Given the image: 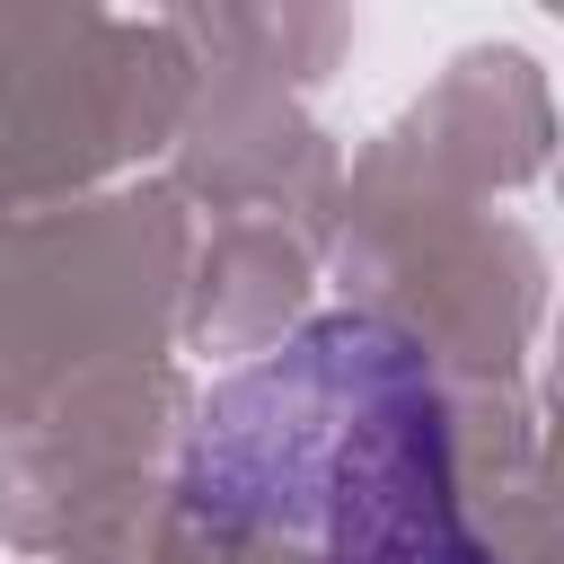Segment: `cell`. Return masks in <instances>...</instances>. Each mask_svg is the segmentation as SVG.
<instances>
[{"label":"cell","mask_w":564,"mask_h":564,"mask_svg":"<svg viewBox=\"0 0 564 564\" xmlns=\"http://www.w3.org/2000/svg\"><path fill=\"white\" fill-rule=\"evenodd\" d=\"M194 520L308 538L317 564H485L449 485V414L379 317H317L238 370L185 458Z\"/></svg>","instance_id":"1"}]
</instances>
